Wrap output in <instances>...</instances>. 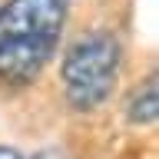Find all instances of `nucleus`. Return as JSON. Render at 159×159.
<instances>
[{
    "label": "nucleus",
    "mask_w": 159,
    "mask_h": 159,
    "mask_svg": "<svg viewBox=\"0 0 159 159\" xmlns=\"http://www.w3.org/2000/svg\"><path fill=\"white\" fill-rule=\"evenodd\" d=\"M66 0L0 3V86H27L43 73L60 47Z\"/></svg>",
    "instance_id": "1"
},
{
    "label": "nucleus",
    "mask_w": 159,
    "mask_h": 159,
    "mask_svg": "<svg viewBox=\"0 0 159 159\" xmlns=\"http://www.w3.org/2000/svg\"><path fill=\"white\" fill-rule=\"evenodd\" d=\"M119 40L109 30H89L70 43L60 66L63 96L73 109L86 113L106 103L113 93V83L119 76Z\"/></svg>",
    "instance_id": "2"
},
{
    "label": "nucleus",
    "mask_w": 159,
    "mask_h": 159,
    "mask_svg": "<svg viewBox=\"0 0 159 159\" xmlns=\"http://www.w3.org/2000/svg\"><path fill=\"white\" fill-rule=\"evenodd\" d=\"M159 83L156 76H146L143 86L133 89V96L126 99V119L129 123H136V126H149V123H156L159 116Z\"/></svg>",
    "instance_id": "3"
},
{
    "label": "nucleus",
    "mask_w": 159,
    "mask_h": 159,
    "mask_svg": "<svg viewBox=\"0 0 159 159\" xmlns=\"http://www.w3.org/2000/svg\"><path fill=\"white\" fill-rule=\"evenodd\" d=\"M0 159H66V156L57 152V149H43V152L27 156V152H20V149H13V146H0Z\"/></svg>",
    "instance_id": "4"
}]
</instances>
